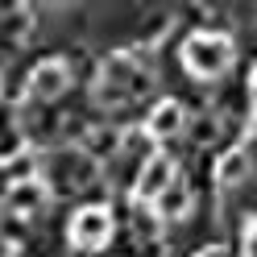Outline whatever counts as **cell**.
<instances>
[{"mask_svg": "<svg viewBox=\"0 0 257 257\" xmlns=\"http://www.w3.org/2000/svg\"><path fill=\"white\" fill-rule=\"evenodd\" d=\"M232 62H236V50L224 34H195L183 46V67L195 79H220L228 75Z\"/></svg>", "mask_w": 257, "mask_h": 257, "instance_id": "1", "label": "cell"}, {"mask_svg": "<svg viewBox=\"0 0 257 257\" xmlns=\"http://www.w3.org/2000/svg\"><path fill=\"white\" fill-rule=\"evenodd\" d=\"M108 236H112V212H108V207H100V203L79 207L75 220H71V228H67V240H71L79 253L104 249V245H108Z\"/></svg>", "mask_w": 257, "mask_h": 257, "instance_id": "2", "label": "cell"}, {"mask_svg": "<svg viewBox=\"0 0 257 257\" xmlns=\"http://www.w3.org/2000/svg\"><path fill=\"white\" fill-rule=\"evenodd\" d=\"M179 179L174 174V162L166 154H150L146 162H141V170H137V183H133V199L137 203H158L162 199V191Z\"/></svg>", "mask_w": 257, "mask_h": 257, "instance_id": "3", "label": "cell"}, {"mask_svg": "<svg viewBox=\"0 0 257 257\" xmlns=\"http://www.w3.org/2000/svg\"><path fill=\"white\" fill-rule=\"evenodd\" d=\"M71 87V67L62 58H46L29 71V100H58Z\"/></svg>", "mask_w": 257, "mask_h": 257, "instance_id": "4", "label": "cell"}, {"mask_svg": "<svg viewBox=\"0 0 257 257\" xmlns=\"http://www.w3.org/2000/svg\"><path fill=\"white\" fill-rule=\"evenodd\" d=\"M46 199H50V187H46L42 179H25V183H13L9 191H5V207L13 216H38L42 207H46Z\"/></svg>", "mask_w": 257, "mask_h": 257, "instance_id": "5", "label": "cell"}, {"mask_svg": "<svg viewBox=\"0 0 257 257\" xmlns=\"http://www.w3.org/2000/svg\"><path fill=\"white\" fill-rule=\"evenodd\" d=\"M187 128V112L179 100H162L154 112H150V120H146V137L150 141H170V137H179Z\"/></svg>", "mask_w": 257, "mask_h": 257, "instance_id": "6", "label": "cell"}, {"mask_svg": "<svg viewBox=\"0 0 257 257\" xmlns=\"http://www.w3.org/2000/svg\"><path fill=\"white\" fill-rule=\"evenodd\" d=\"M249 170H253V158L249 150H228L220 158V166H216V183L220 187H240L249 179Z\"/></svg>", "mask_w": 257, "mask_h": 257, "instance_id": "7", "label": "cell"}, {"mask_svg": "<svg viewBox=\"0 0 257 257\" xmlns=\"http://www.w3.org/2000/svg\"><path fill=\"white\" fill-rule=\"evenodd\" d=\"M187 207H191V191H187L183 179H174V183L162 191V199H158V216H162V220H183Z\"/></svg>", "mask_w": 257, "mask_h": 257, "instance_id": "8", "label": "cell"}, {"mask_svg": "<svg viewBox=\"0 0 257 257\" xmlns=\"http://www.w3.org/2000/svg\"><path fill=\"white\" fill-rule=\"evenodd\" d=\"M191 137H195V146H212V141L220 137V120L212 116V112H203L199 120H191Z\"/></svg>", "mask_w": 257, "mask_h": 257, "instance_id": "9", "label": "cell"}, {"mask_svg": "<svg viewBox=\"0 0 257 257\" xmlns=\"http://www.w3.org/2000/svg\"><path fill=\"white\" fill-rule=\"evenodd\" d=\"M240 257H257V228L249 232V240H245V253H240Z\"/></svg>", "mask_w": 257, "mask_h": 257, "instance_id": "10", "label": "cell"}, {"mask_svg": "<svg viewBox=\"0 0 257 257\" xmlns=\"http://www.w3.org/2000/svg\"><path fill=\"white\" fill-rule=\"evenodd\" d=\"M0 257H13V245H9L5 236H0Z\"/></svg>", "mask_w": 257, "mask_h": 257, "instance_id": "11", "label": "cell"}, {"mask_svg": "<svg viewBox=\"0 0 257 257\" xmlns=\"http://www.w3.org/2000/svg\"><path fill=\"white\" fill-rule=\"evenodd\" d=\"M203 257H220V249H207V253H203Z\"/></svg>", "mask_w": 257, "mask_h": 257, "instance_id": "12", "label": "cell"}, {"mask_svg": "<svg viewBox=\"0 0 257 257\" xmlns=\"http://www.w3.org/2000/svg\"><path fill=\"white\" fill-rule=\"evenodd\" d=\"M253 108H257V91H253Z\"/></svg>", "mask_w": 257, "mask_h": 257, "instance_id": "13", "label": "cell"}]
</instances>
